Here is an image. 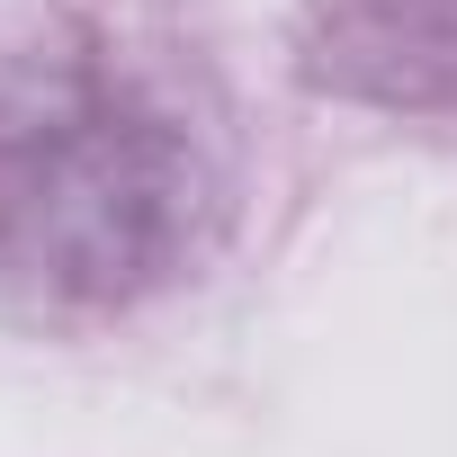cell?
<instances>
[{
  "instance_id": "obj_1",
  "label": "cell",
  "mask_w": 457,
  "mask_h": 457,
  "mask_svg": "<svg viewBox=\"0 0 457 457\" xmlns=\"http://www.w3.org/2000/svg\"><path fill=\"white\" fill-rule=\"evenodd\" d=\"M215 197V135L179 72L117 37L0 54V287L126 305L197 261Z\"/></svg>"
},
{
  "instance_id": "obj_2",
  "label": "cell",
  "mask_w": 457,
  "mask_h": 457,
  "mask_svg": "<svg viewBox=\"0 0 457 457\" xmlns=\"http://www.w3.org/2000/svg\"><path fill=\"white\" fill-rule=\"evenodd\" d=\"M305 54L368 108L457 126V0H314Z\"/></svg>"
}]
</instances>
